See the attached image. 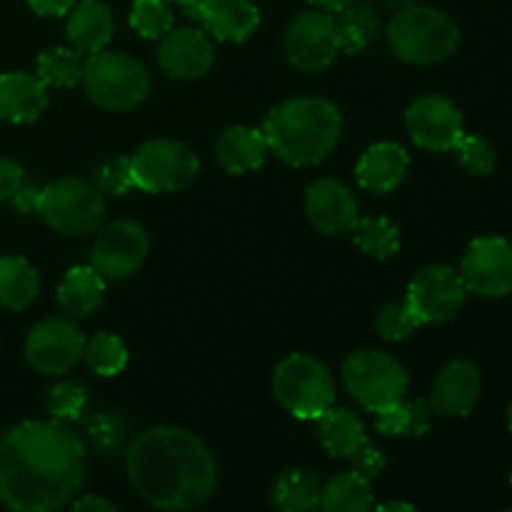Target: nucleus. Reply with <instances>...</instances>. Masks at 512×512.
Wrapping results in <instances>:
<instances>
[{"instance_id":"f257e3e1","label":"nucleus","mask_w":512,"mask_h":512,"mask_svg":"<svg viewBox=\"0 0 512 512\" xmlns=\"http://www.w3.org/2000/svg\"><path fill=\"white\" fill-rule=\"evenodd\" d=\"M85 443L68 423L15 425L0 438V503L15 512H53L83 483Z\"/></svg>"},{"instance_id":"f03ea898","label":"nucleus","mask_w":512,"mask_h":512,"mask_svg":"<svg viewBox=\"0 0 512 512\" xmlns=\"http://www.w3.org/2000/svg\"><path fill=\"white\" fill-rule=\"evenodd\" d=\"M125 465L135 493L160 510L198 508L218 485L210 450L183 428L145 430L128 448Z\"/></svg>"},{"instance_id":"7ed1b4c3","label":"nucleus","mask_w":512,"mask_h":512,"mask_svg":"<svg viewBox=\"0 0 512 512\" xmlns=\"http://www.w3.org/2000/svg\"><path fill=\"white\" fill-rule=\"evenodd\" d=\"M343 118L335 103L325 98H293L268 115L263 135L268 148L290 165H315L335 150Z\"/></svg>"},{"instance_id":"20e7f679","label":"nucleus","mask_w":512,"mask_h":512,"mask_svg":"<svg viewBox=\"0 0 512 512\" xmlns=\"http://www.w3.org/2000/svg\"><path fill=\"white\" fill-rule=\"evenodd\" d=\"M388 45L403 63L435 65L460 45V28L448 13L428 5H408L388 25Z\"/></svg>"},{"instance_id":"39448f33","label":"nucleus","mask_w":512,"mask_h":512,"mask_svg":"<svg viewBox=\"0 0 512 512\" xmlns=\"http://www.w3.org/2000/svg\"><path fill=\"white\" fill-rule=\"evenodd\" d=\"M85 93L98 108L123 113L143 103L150 93V73L133 55L100 50L88 55L83 70Z\"/></svg>"},{"instance_id":"423d86ee","label":"nucleus","mask_w":512,"mask_h":512,"mask_svg":"<svg viewBox=\"0 0 512 512\" xmlns=\"http://www.w3.org/2000/svg\"><path fill=\"white\" fill-rule=\"evenodd\" d=\"M273 393L278 403L300 420H318L333 408L335 400L330 370L305 353H290L275 365Z\"/></svg>"},{"instance_id":"0eeeda50","label":"nucleus","mask_w":512,"mask_h":512,"mask_svg":"<svg viewBox=\"0 0 512 512\" xmlns=\"http://www.w3.org/2000/svg\"><path fill=\"white\" fill-rule=\"evenodd\" d=\"M40 218L55 233L85 238L100 230L105 220V200L95 185L85 180H60V183L40 188L38 210Z\"/></svg>"},{"instance_id":"6e6552de","label":"nucleus","mask_w":512,"mask_h":512,"mask_svg":"<svg viewBox=\"0 0 512 512\" xmlns=\"http://www.w3.org/2000/svg\"><path fill=\"white\" fill-rule=\"evenodd\" d=\"M408 373L403 365L380 350H360L343 365V385L365 410L378 413L398 403L408 393Z\"/></svg>"},{"instance_id":"1a4fd4ad","label":"nucleus","mask_w":512,"mask_h":512,"mask_svg":"<svg viewBox=\"0 0 512 512\" xmlns=\"http://www.w3.org/2000/svg\"><path fill=\"white\" fill-rule=\"evenodd\" d=\"M200 160L178 140H148L130 155L133 188L145 193H175L198 178Z\"/></svg>"},{"instance_id":"9d476101","label":"nucleus","mask_w":512,"mask_h":512,"mask_svg":"<svg viewBox=\"0 0 512 512\" xmlns=\"http://www.w3.org/2000/svg\"><path fill=\"white\" fill-rule=\"evenodd\" d=\"M340 53V35L335 15L325 10H308L295 15L285 30V55L290 63L305 73L328 68Z\"/></svg>"},{"instance_id":"9b49d317","label":"nucleus","mask_w":512,"mask_h":512,"mask_svg":"<svg viewBox=\"0 0 512 512\" xmlns=\"http://www.w3.org/2000/svg\"><path fill=\"white\" fill-rule=\"evenodd\" d=\"M465 288L463 275L450 265H428L415 275L408 288V305L420 323H448L463 310Z\"/></svg>"},{"instance_id":"f8f14e48","label":"nucleus","mask_w":512,"mask_h":512,"mask_svg":"<svg viewBox=\"0 0 512 512\" xmlns=\"http://www.w3.org/2000/svg\"><path fill=\"white\" fill-rule=\"evenodd\" d=\"M85 350V335L73 320L45 318L30 330L25 340V358L38 373L58 378L65 375Z\"/></svg>"},{"instance_id":"ddd939ff","label":"nucleus","mask_w":512,"mask_h":512,"mask_svg":"<svg viewBox=\"0 0 512 512\" xmlns=\"http://www.w3.org/2000/svg\"><path fill=\"white\" fill-rule=\"evenodd\" d=\"M460 275L468 293L480 298H505L512 293V243L498 235L473 240Z\"/></svg>"},{"instance_id":"4468645a","label":"nucleus","mask_w":512,"mask_h":512,"mask_svg":"<svg viewBox=\"0 0 512 512\" xmlns=\"http://www.w3.org/2000/svg\"><path fill=\"white\" fill-rule=\"evenodd\" d=\"M405 125L415 145L433 153L455 150L460 138L465 135L463 113L453 100L443 95H423L415 103H410L405 113Z\"/></svg>"},{"instance_id":"2eb2a0df","label":"nucleus","mask_w":512,"mask_h":512,"mask_svg":"<svg viewBox=\"0 0 512 512\" xmlns=\"http://www.w3.org/2000/svg\"><path fill=\"white\" fill-rule=\"evenodd\" d=\"M148 233L135 220L105 225L93 245V268L105 280H123L143 265L148 255Z\"/></svg>"},{"instance_id":"dca6fc26","label":"nucleus","mask_w":512,"mask_h":512,"mask_svg":"<svg viewBox=\"0 0 512 512\" xmlns=\"http://www.w3.org/2000/svg\"><path fill=\"white\" fill-rule=\"evenodd\" d=\"M213 45L208 35L195 28H170L160 38L158 45V63L170 78L195 80L203 78L213 68Z\"/></svg>"},{"instance_id":"f3484780","label":"nucleus","mask_w":512,"mask_h":512,"mask_svg":"<svg viewBox=\"0 0 512 512\" xmlns=\"http://www.w3.org/2000/svg\"><path fill=\"white\" fill-rule=\"evenodd\" d=\"M305 213L320 233L343 235L358 220V203L345 183L335 178H320L305 193Z\"/></svg>"},{"instance_id":"a211bd4d","label":"nucleus","mask_w":512,"mask_h":512,"mask_svg":"<svg viewBox=\"0 0 512 512\" xmlns=\"http://www.w3.org/2000/svg\"><path fill=\"white\" fill-rule=\"evenodd\" d=\"M185 13L223 43H243L260 25V10L250 0H198Z\"/></svg>"},{"instance_id":"6ab92c4d","label":"nucleus","mask_w":512,"mask_h":512,"mask_svg":"<svg viewBox=\"0 0 512 512\" xmlns=\"http://www.w3.org/2000/svg\"><path fill=\"white\" fill-rule=\"evenodd\" d=\"M483 388V375L470 360H453L435 380L430 408L445 418H465L475 408Z\"/></svg>"},{"instance_id":"aec40b11","label":"nucleus","mask_w":512,"mask_h":512,"mask_svg":"<svg viewBox=\"0 0 512 512\" xmlns=\"http://www.w3.org/2000/svg\"><path fill=\"white\" fill-rule=\"evenodd\" d=\"M48 108V85L38 75L13 70L0 75V120L33 123Z\"/></svg>"},{"instance_id":"412c9836","label":"nucleus","mask_w":512,"mask_h":512,"mask_svg":"<svg viewBox=\"0 0 512 512\" xmlns=\"http://www.w3.org/2000/svg\"><path fill=\"white\" fill-rule=\"evenodd\" d=\"M408 165L410 158L403 145L375 143L360 155L355 175H358L360 188L385 195L403 183L408 175Z\"/></svg>"},{"instance_id":"4be33fe9","label":"nucleus","mask_w":512,"mask_h":512,"mask_svg":"<svg viewBox=\"0 0 512 512\" xmlns=\"http://www.w3.org/2000/svg\"><path fill=\"white\" fill-rule=\"evenodd\" d=\"M113 30V13L100 0H80L70 8L65 33H68V43L83 55L105 50V45L113 38Z\"/></svg>"},{"instance_id":"5701e85b","label":"nucleus","mask_w":512,"mask_h":512,"mask_svg":"<svg viewBox=\"0 0 512 512\" xmlns=\"http://www.w3.org/2000/svg\"><path fill=\"white\" fill-rule=\"evenodd\" d=\"M320 445L338 460H353L370 443L365 425L353 410L328 408L318 418Z\"/></svg>"},{"instance_id":"b1692460","label":"nucleus","mask_w":512,"mask_h":512,"mask_svg":"<svg viewBox=\"0 0 512 512\" xmlns=\"http://www.w3.org/2000/svg\"><path fill=\"white\" fill-rule=\"evenodd\" d=\"M215 153H218V163L228 173L243 175L250 173V170H258L265 163V155L270 153V148L263 130L235 125V128H228L220 135Z\"/></svg>"},{"instance_id":"393cba45","label":"nucleus","mask_w":512,"mask_h":512,"mask_svg":"<svg viewBox=\"0 0 512 512\" xmlns=\"http://www.w3.org/2000/svg\"><path fill=\"white\" fill-rule=\"evenodd\" d=\"M105 278L93 265H75L58 285V305L68 318H85L103 305Z\"/></svg>"},{"instance_id":"a878e982","label":"nucleus","mask_w":512,"mask_h":512,"mask_svg":"<svg viewBox=\"0 0 512 512\" xmlns=\"http://www.w3.org/2000/svg\"><path fill=\"white\" fill-rule=\"evenodd\" d=\"M40 278L33 265L20 255L0 258V308L25 310L38 298Z\"/></svg>"},{"instance_id":"bb28decb","label":"nucleus","mask_w":512,"mask_h":512,"mask_svg":"<svg viewBox=\"0 0 512 512\" xmlns=\"http://www.w3.org/2000/svg\"><path fill=\"white\" fill-rule=\"evenodd\" d=\"M433 408L425 400H398L375 413V428L388 438H420L430 430Z\"/></svg>"},{"instance_id":"cd10ccee","label":"nucleus","mask_w":512,"mask_h":512,"mask_svg":"<svg viewBox=\"0 0 512 512\" xmlns=\"http://www.w3.org/2000/svg\"><path fill=\"white\" fill-rule=\"evenodd\" d=\"M373 505V490H370V480L363 478L358 470H348L320 488V503L318 508L325 512H365Z\"/></svg>"},{"instance_id":"c85d7f7f","label":"nucleus","mask_w":512,"mask_h":512,"mask_svg":"<svg viewBox=\"0 0 512 512\" xmlns=\"http://www.w3.org/2000/svg\"><path fill=\"white\" fill-rule=\"evenodd\" d=\"M270 503L283 512H308L320 503V480L313 470L293 468L280 475L270 493Z\"/></svg>"},{"instance_id":"c756f323","label":"nucleus","mask_w":512,"mask_h":512,"mask_svg":"<svg viewBox=\"0 0 512 512\" xmlns=\"http://www.w3.org/2000/svg\"><path fill=\"white\" fill-rule=\"evenodd\" d=\"M340 35V53H363L375 38H378V15L363 0H355L348 8H343L335 18Z\"/></svg>"},{"instance_id":"7c9ffc66","label":"nucleus","mask_w":512,"mask_h":512,"mask_svg":"<svg viewBox=\"0 0 512 512\" xmlns=\"http://www.w3.org/2000/svg\"><path fill=\"white\" fill-rule=\"evenodd\" d=\"M85 58L80 50L50 48L38 58V78L53 88H75L83 80Z\"/></svg>"},{"instance_id":"2f4dec72","label":"nucleus","mask_w":512,"mask_h":512,"mask_svg":"<svg viewBox=\"0 0 512 512\" xmlns=\"http://www.w3.org/2000/svg\"><path fill=\"white\" fill-rule=\"evenodd\" d=\"M355 243L373 258H393L400 250V230L388 218H358L353 223Z\"/></svg>"},{"instance_id":"473e14b6","label":"nucleus","mask_w":512,"mask_h":512,"mask_svg":"<svg viewBox=\"0 0 512 512\" xmlns=\"http://www.w3.org/2000/svg\"><path fill=\"white\" fill-rule=\"evenodd\" d=\"M83 358L88 360L93 373L103 375V378H113V375L123 373V368L128 365V348L115 335L100 333L95 338L85 340Z\"/></svg>"},{"instance_id":"72a5a7b5","label":"nucleus","mask_w":512,"mask_h":512,"mask_svg":"<svg viewBox=\"0 0 512 512\" xmlns=\"http://www.w3.org/2000/svg\"><path fill=\"white\" fill-rule=\"evenodd\" d=\"M130 25L143 38H163L173 28V10L168 0H135L130 8Z\"/></svg>"},{"instance_id":"f704fd0d","label":"nucleus","mask_w":512,"mask_h":512,"mask_svg":"<svg viewBox=\"0 0 512 512\" xmlns=\"http://www.w3.org/2000/svg\"><path fill=\"white\" fill-rule=\"evenodd\" d=\"M420 325L423 323H420L418 315L413 313L408 300H405V303L385 305L378 315L380 335H383L385 340H393V343H398V340H408Z\"/></svg>"},{"instance_id":"c9c22d12","label":"nucleus","mask_w":512,"mask_h":512,"mask_svg":"<svg viewBox=\"0 0 512 512\" xmlns=\"http://www.w3.org/2000/svg\"><path fill=\"white\" fill-rule=\"evenodd\" d=\"M85 388L78 383H58L48 393V413L60 423H73L80 418L85 408Z\"/></svg>"},{"instance_id":"e433bc0d","label":"nucleus","mask_w":512,"mask_h":512,"mask_svg":"<svg viewBox=\"0 0 512 512\" xmlns=\"http://www.w3.org/2000/svg\"><path fill=\"white\" fill-rule=\"evenodd\" d=\"M125 423L120 415L115 413H98L88 420V438L93 443L95 450H100L103 455L113 453L123 445L125 440Z\"/></svg>"},{"instance_id":"4c0bfd02","label":"nucleus","mask_w":512,"mask_h":512,"mask_svg":"<svg viewBox=\"0 0 512 512\" xmlns=\"http://www.w3.org/2000/svg\"><path fill=\"white\" fill-rule=\"evenodd\" d=\"M458 160L468 173L473 175H490L495 170V150L480 135H463L460 143L455 145Z\"/></svg>"},{"instance_id":"58836bf2","label":"nucleus","mask_w":512,"mask_h":512,"mask_svg":"<svg viewBox=\"0 0 512 512\" xmlns=\"http://www.w3.org/2000/svg\"><path fill=\"white\" fill-rule=\"evenodd\" d=\"M95 188L100 193L108 195H123L125 190L133 188V178H130V155H120V158L105 160L95 173Z\"/></svg>"},{"instance_id":"ea45409f","label":"nucleus","mask_w":512,"mask_h":512,"mask_svg":"<svg viewBox=\"0 0 512 512\" xmlns=\"http://www.w3.org/2000/svg\"><path fill=\"white\" fill-rule=\"evenodd\" d=\"M23 183V168H20L15 160L0 158V203H3V200H13V195L18 193Z\"/></svg>"},{"instance_id":"a19ab883","label":"nucleus","mask_w":512,"mask_h":512,"mask_svg":"<svg viewBox=\"0 0 512 512\" xmlns=\"http://www.w3.org/2000/svg\"><path fill=\"white\" fill-rule=\"evenodd\" d=\"M350 463H353V470H358V473L363 475V478H368V480L378 478V475L383 473V468H385L383 453H380L378 448H373L370 443L365 445V448L360 450V453L355 455Z\"/></svg>"},{"instance_id":"79ce46f5","label":"nucleus","mask_w":512,"mask_h":512,"mask_svg":"<svg viewBox=\"0 0 512 512\" xmlns=\"http://www.w3.org/2000/svg\"><path fill=\"white\" fill-rule=\"evenodd\" d=\"M30 8L38 15H65L75 5V0H28Z\"/></svg>"},{"instance_id":"37998d69","label":"nucleus","mask_w":512,"mask_h":512,"mask_svg":"<svg viewBox=\"0 0 512 512\" xmlns=\"http://www.w3.org/2000/svg\"><path fill=\"white\" fill-rule=\"evenodd\" d=\"M73 510L78 512H113L115 505L110 503L103 495H83L80 500H75Z\"/></svg>"},{"instance_id":"c03bdc74","label":"nucleus","mask_w":512,"mask_h":512,"mask_svg":"<svg viewBox=\"0 0 512 512\" xmlns=\"http://www.w3.org/2000/svg\"><path fill=\"white\" fill-rule=\"evenodd\" d=\"M310 3H313L315 8L325 10V13H340V10L348 8V5L355 3V0H310Z\"/></svg>"},{"instance_id":"a18cd8bd","label":"nucleus","mask_w":512,"mask_h":512,"mask_svg":"<svg viewBox=\"0 0 512 512\" xmlns=\"http://www.w3.org/2000/svg\"><path fill=\"white\" fill-rule=\"evenodd\" d=\"M378 510H383V512H388V510H405V512H413V510H415V505H410V503H383V505H378Z\"/></svg>"},{"instance_id":"49530a36","label":"nucleus","mask_w":512,"mask_h":512,"mask_svg":"<svg viewBox=\"0 0 512 512\" xmlns=\"http://www.w3.org/2000/svg\"><path fill=\"white\" fill-rule=\"evenodd\" d=\"M390 5H393V8H408V5H415V0H388Z\"/></svg>"},{"instance_id":"de8ad7c7","label":"nucleus","mask_w":512,"mask_h":512,"mask_svg":"<svg viewBox=\"0 0 512 512\" xmlns=\"http://www.w3.org/2000/svg\"><path fill=\"white\" fill-rule=\"evenodd\" d=\"M168 3H175V5H183V8H188V5L198 3V0H168Z\"/></svg>"},{"instance_id":"09e8293b","label":"nucleus","mask_w":512,"mask_h":512,"mask_svg":"<svg viewBox=\"0 0 512 512\" xmlns=\"http://www.w3.org/2000/svg\"><path fill=\"white\" fill-rule=\"evenodd\" d=\"M508 428H510V433H512V403H510V410H508Z\"/></svg>"},{"instance_id":"8fccbe9b","label":"nucleus","mask_w":512,"mask_h":512,"mask_svg":"<svg viewBox=\"0 0 512 512\" xmlns=\"http://www.w3.org/2000/svg\"><path fill=\"white\" fill-rule=\"evenodd\" d=\"M510 483H512V475H510Z\"/></svg>"}]
</instances>
